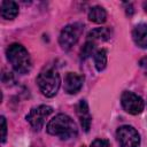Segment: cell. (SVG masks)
Listing matches in <instances>:
<instances>
[{
    "label": "cell",
    "mask_w": 147,
    "mask_h": 147,
    "mask_svg": "<svg viewBox=\"0 0 147 147\" xmlns=\"http://www.w3.org/2000/svg\"><path fill=\"white\" fill-rule=\"evenodd\" d=\"M47 132L52 136L60 137L63 140L75 138L77 136V125L71 117L65 114H59L47 124Z\"/></svg>",
    "instance_id": "6da1fadb"
},
{
    "label": "cell",
    "mask_w": 147,
    "mask_h": 147,
    "mask_svg": "<svg viewBox=\"0 0 147 147\" xmlns=\"http://www.w3.org/2000/svg\"><path fill=\"white\" fill-rule=\"evenodd\" d=\"M7 59L14 70L18 74H26L31 69V60L28 51L20 44H11L7 48Z\"/></svg>",
    "instance_id": "7a4b0ae2"
},
{
    "label": "cell",
    "mask_w": 147,
    "mask_h": 147,
    "mask_svg": "<svg viewBox=\"0 0 147 147\" xmlns=\"http://www.w3.org/2000/svg\"><path fill=\"white\" fill-rule=\"evenodd\" d=\"M37 84L40 92L45 96L52 98L57 93L60 88V85H61L60 75L54 69H46L38 75Z\"/></svg>",
    "instance_id": "3957f363"
},
{
    "label": "cell",
    "mask_w": 147,
    "mask_h": 147,
    "mask_svg": "<svg viewBox=\"0 0 147 147\" xmlns=\"http://www.w3.org/2000/svg\"><path fill=\"white\" fill-rule=\"evenodd\" d=\"M83 30H84V26L80 23H72L63 28L59 37L60 46L64 51L70 49L78 41L80 34L83 33Z\"/></svg>",
    "instance_id": "277c9868"
},
{
    "label": "cell",
    "mask_w": 147,
    "mask_h": 147,
    "mask_svg": "<svg viewBox=\"0 0 147 147\" xmlns=\"http://www.w3.org/2000/svg\"><path fill=\"white\" fill-rule=\"evenodd\" d=\"M116 139L121 147H138L140 144V136L138 131L130 125L118 127L116 131Z\"/></svg>",
    "instance_id": "5b68a950"
},
{
    "label": "cell",
    "mask_w": 147,
    "mask_h": 147,
    "mask_svg": "<svg viewBox=\"0 0 147 147\" xmlns=\"http://www.w3.org/2000/svg\"><path fill=\"white\" fill-rule=\"evenodd\" d=\"M53 108L46 105H40L38 107L32 108L26 115V121L30 123L31 127L34 131H39L46 121V118L52 114Z\"/></svg>",
    "instance_id": "8992f818"
},
{
    "label": "cell",
    "mask_w": 147,
    "mask_h": 147,
    "mask_svg": "<svg viewBox=\"0 0 147 147\" xmlns=\"http://www.w3.org/2000/svg\"><path fill=\"white\" fill-rule=\"evenodd\" d=\"M121 103H122V107L124 108V110L131 115H138V114L142 113L144 107H145L144 100L139 95H137L130 91H124L122 93Z\"/></svg>",
    "instance_id": "52a82bcc"
},
{
    "label": "cell",
    "mask_w": 147,
    "mask_h": 147,
    "mask_svg": "<svg viewBox=\"0 0 147 147\" xmlns=\"http://www.w3.org/2000/svg\"><path fill=\"white\" fill-rule=\"evenodd\" d=\"M84 77L75 72H68L64 77V91L68 94H76L83 87Z\"/></svg>",
    "instance_id": "ba28073f"
},
{
    "label": "cell",
    "mask_w": 147,
    "mask_h": 147,
    "mask_svg": "<svg viewBox=\"0 0 147 147\" xmlns=\"http://www.w3.org/2000/svg\"><path fill=\"white\" fill-rule=\"evenodd\" d=\"M76 113H77V116L79 118V122H80V125L83 127V130L85 132H87L91 127V121H92V117H91V113H90V109H88V105L85 100H80L76 107Z\"/></svg>",
    "instance_id": "9c48e42d"
},
{
    "label": "cell",
    "mask_w": 147,
    "mask_h": 147,
    "mask_svg": "<svg viewBox=\"0 0 147 147\" xmlns=\"http://www.w3.org/2000/svg\"><path fill=\"white\" fill-rule=\"evenodd\" d=\"M134 44L140 48H147V24L140 23L134 26L132 31Z\"/></svg>",
    "instance_id": "30bf717a"
},
{
    "label": "cell",
    "mask_w": 147,
    "mask_h": 147,
    "mask_svg": "<svg viewBox=\"0 0 147 147\" xmlns=\"http://www.w3.org/2000/svg\"><path fill=\"white\" fill-rule=\"evenodd\" d=\"M18 14V6L15 1L3 0L1 2V16L5 20H13Z\"/></svg>",
    "instance_id": "8fae6325"
},
{
    "label": "cell",
    "mask_w": 147,
    "mask_h": 147,
    "mask_svg": "<svg viewBox=\"0 0 147 147\" xmlns=\"http://www.w3.org/2000/svg\"><path fill=\"white\" fill-rule=\"evenodd\" d=\"M110 38V30L107 28H96L88 32L87 40L91 41H105Z\"/></svg>",
    "instance_id": "7c38bea8"
},
{
    "label": "cell",
    "mask_w": 147,
    "mask_h": 147,
    "mask_svg": "<svg viewBox=\"0 0 147 147\" xmlns=\"http://www.w3.org/2000/svg\"><path fill=\"white\" fill-rule=\"evenodd\" d=\"M88 18L90 21L94 23H103L107 20V13L101 6H94L88 11Z\"/></svg>",
    "instance_id": "4fadbf2b"
},
{
    "label": "cell",
    "mask_w": 147,
    "mask_h": 147,
    "mask_svg": "<svg viewBox=\"0 0 147 147\" xmlns=\"http://www.w3.org/2000/svg\"><path fill=\"white\" fill-rule=\"evenodd\" d=\"M94 65L98 71H102L107 65V51L106 49H98L93 54Z\"/></svg>",
    "instance_id": "5bb4252c"
},
{
    "label": "cell",
    "mask_w": 147,
    "mask_h": 147,
    "mask_svg": "<svg viewBox=\"0 0 147 147\" xmlns=\"http://www.w3.org/2000/svg\"><path fill=\"white\" fill-rule=\"evenodd\" d=\"M94 53H95V42L91 41V40H87L85 42V45L83 46V49H82V53H80V57H82V60H85L86 57H88L90 55H92Z\"/></svg>",
    "instance_id": "9a60e30c"
},
{
    "label": "cell",
    "mask_w": 147,
    "mask_h": 147,
    "mask_svg": "<svg viewBox=\"0 0 147 147\" xmlns=\"http://www.w3.org/2000/svg\"><path fill=\"white\" fill-rule=\"evenodd\" d=\"M91 147H109V142L105 139H95L91 144Z\"/></svg>",
    "instance_id": "2e32d148"
},
{
    "label": "cell",
    "mask_w": 147,
    "mask_h": 147,
    "mask_svg": "<svg viewBox=\"0 0 147 147\" xmlns=\"http://www.w3.org/2000/svg\"><path fill=\"white\" fill-rule=\"evenodd\" d=\"M1 141L5 142L6 136H7V125H6V119L3 116H1Z\"/></svg>",
    "instance_id": "e0dca14e"
},
{
    "label": "cell",
    "mask_w": 147,
    "mask_h": 147,
    "mask_svg": "<svg viewBox=\"0 0 147 147\" xmlns=\"http://www.w3.org/2000/svg\"><path fill=\"white\" fill-rule=\"evenodd\" d=\"M139 65H140V68H141L144 71L147 72V56L142 57V59L139 61Z\"/></svg>",
    "instance_id": "ac0fdd59"
},
{
    "label": "cell",
    "mask_w": 147,
    "mask_h": 147,
    "mask_svg": "<svg viewBox=\"0 0 147 147\" xmlns=\"http://www.w3.org/2000/svg\"><path fill=\"white\" fill-rule=\"evenodd\" d=\"M144 8H145V10L147 11V2H145V3H144Z\"/></svg>",
    "instance_id": "d6986e66"
},
{
    "label": "cell",
    "mask_w": 147,
    "mask_h": 147,
    "mask_svg": "<svg viewBox=\"0 0 147 147\" xmlns=\"http://www.w3.org/2000/svg\"><path fill=\"white\" fill-rule=\"evenodd\" d=\"M82 147H84V146H82Z\"/></svg>",
    "instance_id": "ffe728a7"
}]
</instances>
